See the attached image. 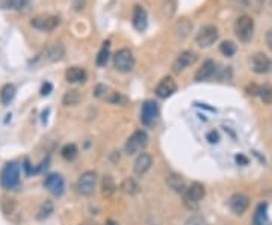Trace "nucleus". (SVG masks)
<instances>
[{
	"instance_id": "1",
	"label": "nucleus",
	"mask_w": 272,
	"mask_h": 225,
	"mask_svg": "<svg viewBox=\"0 0 272 225\" xmlns=\"http://www.w3.org/2000/svg\"><path fill=\"white\" fill-rule=\"evenodd\" d=\"M204 196H206L204 185L200 182H194L186 188V190L183 193V204L189 210H195V209H198V206L203 201Z\"/></svg>"
},
{
	"instance_id": "2",
	"label": "nucleus",
	"mask_w": 272,
	"mask_h": 225,
	"mask_svg": "<svg viewBox=\"0 0 272 225\" xmlns=\"http://www.w3.org/2000/svg\"><path fill=\"white\" fill-rule=\"evenodd\" d=\"M234 35L240 42H250L254 35V20L250 15H240L234 21Z\"/></svg>"
},
{
	"instance_id": "3",
	"label": "nucleus",
	"mask_w": 272,
	"mask_h": 225,
	"mask_svg": "<svg viewBox=\"0 0 272 225\" xmlns=\"http://www.w3.org/2000/svg\"><path fill=\"white\" fill-rule=\"evenodd\" d=\"M20 183V165L17 162H9L0 172V185L3 189H14Z\"/></svg>"
},
{
	"instance_id": "4",
	"label": "nucleus",
	"mask_w": 272,
	"mask_h": 225,
	"mask_svg": "<svg viewBox=\"0 0 272 225\" xmlns=\"http://www.w3.org/2000/svg\"><path fill=\"white\" fill-rule=\"evenodd\" d=\"M148 144V136L144 130H136L133 132L129 139L126 141V145H124V151L126 154L129 156H135L138 153H141L142 150L147 147Z\"/></svg>"
},
{
	"instance_id": "5",
	"label": "nucleus",
	"mask_w": 272,
	"mask_h": 225,
	"mask_svg": "<svg viewBox=\"0 0 272 225\" xmlns=\"http://www.w3.org/2000/svg\"><path fill=\"white\" fill-rule=\"evenodd\" d=\"M114 67L119 73H129L135 67V56L132 50L129 48H121L114 55Z\"/></svg>"
},
{
	"instance_id": "6",
	"label": "nucleus",
	"mask_w": 272,
	"mask_h": 225,
	"mask_svg": "<svg viewBox=\"0 0 272 225\" xmlns=\"http://www.w3.org/2000/svg\"><path fill=\"white\" fill-rule=\"evenodd\" d=\"M95 183H97V174L94 171H86L78 180V192L83 196H91L95 190Z\"/></svg>"
},
{
	"instance_id": "7",
	"label": "nucleus",
	"mask_w": 272,
	"mask_h": 225,
	"mask_svg": "<svg viewBox=\"0 0 272 225\" xmlns=\"http://www.w3.org/2000/svg\"><path fill=\"white\" fill-rule=\"evenodd\" d=\"M59 23H61V20L56 15H37L31 20V26L38 29V31L50 32L59 26Z\"/></svg>"
},
{
	"instance_id": "8",
	"label": "nucleus",
	"mask_w": 272,
	"mask_h": 225,
	"mask_svg": "<svg viewBox=\"0 0 272 225\" xmlns=\"http://www.w3.org/2000/svg\"><path fill=\"white\" fill-rule=\"evenodd\" d=\"M218 37H219L218 28L209 24V26H204V28L200 29V32L196 34V37H195V41L200 47H210L212 44H215Z\"/></svg>"
},
{
	"instance_id": "9",
	"label": "nucleus",
	"mask_w": 272,
	"mask_h": 225,
	"mask_svg": "<svg viewBox=\"0 0 272 225\" xmlns=\"http://www.w3.org/2000/svg\"><path fill=\"white\" fill-rule=\"evenodd\" d=\"M196 62V53L192 52V50H183V52L176 58L174 64H172V71L174 73H182L186 68H189L191 65H194Z\"/></svg>"
},
{
	"instance_id": "10",
	"label": "nucleus",
	"mask_w": 272,
	"mask_h": 225,
	"mask_svg": "<svg viewBox=\"0 0 272 225\" xmlns=\"http://www.w3.org/2000/svg\"><path fill=\"white\" fill-rule=\"evenodd\" d=\"M251 70L256 74H268L272 71V61L265 53H256L251 58Z\"/></svg>"
},
{
	"instance_id": "11",
	"label": "nucleus",
	"mask_w": 272,
	"mask_h": 225,
	"mask_svg": "<svg viewBox=\"0 0 272 225\" xmlns=\"http://www.w3.org/2000/svg\"><path fill=\"white\" fill-rule=\"evenodd\" d=\"M229 207L234 215H243L250 207V198L243 193H233L229 199Z\"/></svg>"
},
{
	"instance_id": "12",
	"label": "nucleus",
	"mask_w": 272,
	"mask_h": 225,
	"mask_svg": "<svg viewBox=\"0 0 272 225\" xmlns=\"http://www.w3.org/2000/svg\"><path fill=\"white\" fill-rule=\"evenodd\" d=\"M157 115H159V108H157L156 102H153V100H147V102H144L142 111H141L142 124H145V126H150V124H153L156 121Z\"/></svg>"
},
{
	"instance_id": "13",
	"label": "nucleus",
	"mask_w": 272,
	"mask_h": 225,
	"mask_svg": "<svg viewBox=\"0 0 272 225\" xmlns=\"http://www.w3.org/2000/svg\"><path fill=\"white\" fill-rule=\"evenodd\" d=\"M44 186L48 189V192L53 193L55 196H61L64 193V189H65V182L59 174H50V176L45 177Z\"/></svg>"
},
{
	"instance_id": "14",
	"label": "nucleus",
	"mask_w": 272,
	"mask_h": 225,
	"mask_svg": "<svg viewBox=\"0 0 272 225\" xmlns=\"http://www.w3.org/2000/svg\"><path fill=\"white\" fill-rule=\"evenodd\" d=\"M65 55V47L62 42H53L48 45L45 50H44V61L48 62V64H52V62H58L64 58Z\"/></svg>"
},
{
	"instance_id": "15",
	"label": "nucleus",
	"mask_w": 272,
	"mask_h": 225,
	"mask_svg": "<svg viewBox=\"0 0 272 225\" xmlns=\"http://www.w3.org/2000/svg\"><path fill=\"white\" fill-rule=\"evenodd\" d=\"M216 71H218L216 62L212 61V59H209V61H206L198 70H196V73H195V80H196V82H206V80H210V79L215 76V74H216Z\"/></svg>"
},
{
	"instance_id": "16",
	"label": "nucleus",
	"mask_w": 272,
	"mask_h": 225,
	"mask_svg": "<svg viewBox=\"0 0 272 225\" xmlns=\"http://www.w3.org/2000/svg\"><path fill=\"white\" fill-rule=\"evenodd\" d=\"M177 91V83L172 77H163L156 86V95L159 98H168Z\"/></svg>"
},
{
	"instance_id": "17",
	"label": "nucleus",
	"mask_w": 272,
	"mask_h": 225,
	"mask_svg": "<svg viewBox=\"0 0 272 225\" xmlns=\"http://www.w3.org/2000/svg\"><path fill=\"white\" fill-rule=\"evenodd\" d=\"M152 165H153V157L148 153H141L133 163V171L136 176H144V174L152 168Z\"/></svg>"
},
{
	"instance_id": "18",
	"label": "nucleus",
	"mask_w": 272,
	"mask_h": 225,
	"mask_svg": "<svg viewBox=\"0 0 272 225\" xmlns=\"http://www.w3.org/2000/svg\"><path fill=\"white\" fill-rule=\"evenodd\" d=\"M88 74L82 67H70L65 71V79L68 83H85Z\"/></svg>"
},
{
	"instance_id": "19",
	"label": "nucleus",
	"mask_w": 272,
	"mask_h": 225,
	"mask_svg": "<svg viewBox=\"0 0 272 225\" xmlns=\"http://www.w3.org/2000/svg\"><path fill=\"white\" fill-rule=\"evenodd\" d=\"M132 23H133V28L136 31H139V32H144L147 29V26H148V15H147V11L142 6H135Z\"/></svg>"
},
{
	"instance_id": "20",
	"label": "nucleus",
	"mask_w": 272,
	"mask_h": 225,
	"mask_svg": "<svg viewBox=\"0 0 272 225\" xmlns=\"http://www.w3.org/2000/svg\"><path fill=\"white\" fill-rule=\"evenodd\" d=\"M166 185L169 186V189H172L177 193H182V195L185 193V190L188 188L183 177H180L179 174H169V176L166 177Z\"/></svg>"
},
{
	"instance_id": "21",
	"label": "nucleus",
	"mask_w": 272,
	"mask_h": 225,
	"mask_svg": "<svg viewBox=\"0 0 272 225\" xmlns=\"http://www.w3.org/2000/svg\"><path fill=\"white\" fill-rule=\"evenodd\" d=\"M268 222V203H260L253 215V225H266Z\"/></svg>"
},
{
	"instance_id": "22",
	"label": "nucleus",
	"mask_w": 272,
	"mask_h": 225,
	"mask_svg": "<svg viewBox=\"0 0 272 225\" xmlns=\"http://www.w3.org/2000/svg\"><path fill=\"white\" fill-rule=\"evenodd\" d=\"M234 5L242 9H248L253 12H260L263 8V0H233Z\"/></svg>"
},
{
	"instance_id": "23",
	"label": "nucleus",
	"mask_w": 272,
	"mask_h": 225,
	"mask_svg": "<svg viewBox=\"0 0 272 225\" xmlns=\"http://www.w3.org/2000/svg\"><path fill=\"white\" fill-rule=\"evenodd\" d=\"M15 92H17L15 86L12 83H6L2 89H0V103L5 106L9 105L15 97Z\"/></svg>"
},
{
	"instance_id": "24",
	"label": "nucleus",
	"mask_w": 272,
	"mask_h": 225,
	"mask_svg": "<svg viewBox=\"0 0 272 225\" xmlns=\"http://www.w3.org/2000/svg\"><path fill=\"white\" fill-rule=\"evenodd\" d=\"M109 56H111V42L105 41L102 48H100V52H98V55H97V59H95L97 65L98 67H106L108 61H109Z\"/></svg>"
},
{
	"instance_id": "25",
	"label": "nucleus",
	"mask_w": 272,
	"mask_h": 225,
	"mask_svg": "<svg viewBox=\"0 0 272 225\" xmlns=\"http://www.w3.org/2000/svg\"><path fill=\"white\" fill-rule=\"evenodd\" d=\"M115 190H117V185H115L114 177L112 176H105L103 180H102V193L106 198H109L115 193Z\"/></svg>"
},
{
	"instance_id": "26",
	"label": "nucleus",
	"mask_w": 272,
	"mask_h": 225,
	"mask_svg": "<svg viewBox=\"0 0 272 225\" xmlns=\"http://www.w3.org/2000/svg\"><path fill=\"white\" fill-rule=\"evenodd\" d=\"M121 190L124 193H127V195H136L139 192V185H138V182L135 179L127 177V179L122 180V183H121Z\"/></svg>"
},
{
	"instance_id": "27",
	"label": "nucleus",
	"mask_w": 272,
	"mask_h": 225,
	"mask_svg": "<svg viewBox=\"0 0 272 225\" xmlns=\"http://www.w3.org/2000/svg\"><path fill=\"white\" fill-rule=\"evenodd\" d=\"M80 100H82L80 92L76 89H71V91L65 92V95L62 98V103H64V106H76V105H79Z\"/></svg>"
},
{
	"instance_id": "28",
	"label": "nucleus",
	"mask_w": 272,
	"mask_h": 225,
	"mask_svg": "<svg viewBox=\"0 0 272 225\" xmlns=\"http://www.w3.org/2000/svg\"><path fill=\"white\" fill-rule=\"evenodd\" d=\"M78 153H79V150H78V147L74 145V144H67L61 150V156L65 160H74V159L78 157Z\"/></svg>"
},
{
	"instance_id": "29",
	"label": "nucleus",
	"mask_w": 272,
	"mask_h": 225,
	"mask_svg": "<svg viewBox=\"0 0 272 225\" xmlns=\"http://www.w3.org/2000/svg\"><path fill=\"white\" fill-rule=\"evenodd\" d=\"M257 97H260V100L265 105H271L272 103V86L271 85H259Z\"/></svg>"
},
{
	"instance_id": "30",
	"label": "nucleus",
	"mask_w": 272,
	"mask_h": 225,
	"mask_svg": "<svg viewBox=\"0 0 272 225\" xmlns=\"http://www.w3.org/2000/svg\"><path fill=\"white\" fill-rule=\"evenodd\" d=\"M106 100H108L111 105H121V106H124L129 102V98L126 95H122L121 92H117V91H111L108 94Z\"/></svg>"
},
{
	"instance_id": "31",
	"label": "nucleus",
	"mask_w": 272,
	"mask_h": 225,
	"mask_svg": "<svg viewBox=\"0 0 272 225\" xmlns=\"http://www.w3.org/2000/svg\"><path fill=\"white\" fill-rule=\"evenodd\" d=\"M29 5V0H2V6L6 8V9H14V11H18V9H23Z\"/></svg>"
},
{
	"instance_id": "32",
	"label": "nucleus",
	"mask_w": 272,
	"mask_h": 225,
	"mask_svg": "<svg viewBox=\"0 0 272 225\" xmlns=\"http://www.w3.org/2000/svg\"><path fill=\"white\" fill-rule=\"evenodd\" d=\"M219 50H221V53L224 56L232 58V56H234L237 47H236V44L233 41H222L221 45H219Z\"/></svg>"
},
{
	"instance_id": "33",
	"label": "nucleus",
	"mask_w": 272,
	"mask_h": 225,
	"mask_svg": "<svg viewBox=\"0 0 272 225\" xmlns=\"http://www.w3.org/2000/svg\"><path fill=\"white\" fill-rule=\"evenodd\" d=\"M52 212H53V203H52V201H45V203H42V206H41V209H39V212H38V219L47 218Z\"/></svg>"
},
{
	"instance_id": "34",
	"label": "nucleus",
	"mask_w": 272,
	"mask_h": 225,
	"mask_svg": "<svg viewBox=\"0 0 272 225\" xmlns=\"http://www.w3.org/2000/svg\"><path fill=\"white\" fill-rule=\"evenodd\" d=\"M185 225H209V224H207V221L203 216H200V215H192L185 222Z\"/></svg>"
},
{
	"instance_id": "35",
	"label": "nucleus",
	"mask_w": 272,
	"mask_h": 225,
	"mask_svg": "<svg viewBox=\"0 0 272 225\" xmlns=\"http://www.w3.org/2000/svg\"><path fill=\"white\" fill-rule=\"evenodd\" d=\"M109 92H111V89L106 85H97L94 88V95L98 97V98H106Z\"/></svg>"
},
{
	"instance_id": "36",
	"label": "nucleus",
	"mask_w": 272,
	"mask_h": 225,
	"mask_svg": "<svg viewBox=\"0 0 272 225\" xmlns=\"http://www.w3.org/2000/svg\"><path fill=\"white\" fill-rule=\"evenodd\" d=\"M52 89H53V86H52V83L50 82H45V83H42V86H41V95L42 97H45V95H48L52 92Z\"/></svg>"
},
{
	"instance_id": "37",
	"label": "nucleus",
	"mask_w": 272,
	"mask_h": 225,
	"mask_svg": "<svg viewBox=\"0 0 272 225\" xmlns=\"http://www.w3.org/2000/svg\"><path fill=\"white\" fill-rule=\"evenodd\" d=\"M206 138H207V141H209L210 144H216V142L219 141V135H218V133H216L215 130H212V132H209Z\"/></svg>"
},
{
	"instance_id": "38",
	"label": "nucleus",
	"mask_w": 272,
	"mask_h": 225,
	"mask_svg": "<svg viewBox=\"0 0 272 225\" xmlns=\"http://www.w3.org/2000/svg\"><path fill=\"white\" fill-rule=\"evenodd\" d=\"M265 39H266V45H268V48H269V50H272V28H271V29H268Z\"/></svg>"
},
{
	"instance_id": "39",
	"label": "nucleus",
	"mask_w": 272,
	"mask_h": 225,
	"mask_svg": "<svg viewBox=\"0 0 272 225\" xmlns=\"http://www.w3.org/2000/svg\"><path fill=\"white\" fill-rule=\"evenodd\" d=\"M236 162H237L239 165H248V159H246L243 154H237V156H236Z\"/></svg>"
},
{
	"instance_id": "40",
	"label": "nucleus",
	"mask_w": 272,
	"mask_h": 225,
	"mask_svg": "<svg viewBox=\"0 0 272 225\" xmlns=\"http://www.w3.org/2000/svg\"><path fill=\"white\" fill-rule=\"evenodd\" d=\"M106 225H118V224H117L115 221H108V222H106Z\"/></svg>"
}]
</instances>
